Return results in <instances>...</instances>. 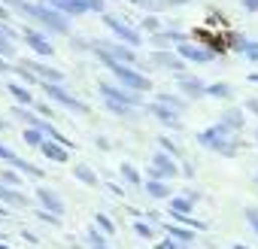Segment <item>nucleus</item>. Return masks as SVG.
Returning <instances> with one entry per match:
<instances>
[{"mask_svg": "<svg viewBox=\"0 0 258 249\" xmlns=\"http://www.w3.org/2000/svg\"><path fill=\"white\" fill-rule=\"evenodd\" d=\"M231 94H234V88H231L228 82H213V85H207V97H216V100H231Z\"/></svg>", "mask_w": 258, "mask_h": 249, "instance_id": "cd10ccee", "label": "nucleus"}, {"mask_svg": "<svg viewBox=\"0 0 258 249\" xmlns=\"http://www.w3.org/2000/svg\"><path fill=\"white\" fill-rule=\"evenodd\" d=\"M243 216H246V222H249V228H252V231L258 234V210H255V207H246V213H243Z\"/></svg>", "mask_w": 258, "mask_h": 249, "instance_id": "ea45409f", "label": "nucleus"}, {"mask_svg": "<svg viewBox=\"0 0 258 249\" xmlns=\"http://www.w3.org/2000/svg\"><path fill=\"white\" fill-rule=\"evenodd\" d=\"M0 204H4V207H16V210H25V207H31V198L22 189H16V185H4V182H0Z\"/></svg>", "mask_w": 258, "mask_h": 249, "instance_id": "9b49d317", "label": "nucleus"}, {"mask_svg": "<svg viewBox=\"0 0 258 249\" xmlns=\"http://www.w3.org/2000/svg\"><path fill=\"white\" fill-rule=\"evenodd\" d=\"M182 176H195V164L191 161H182Z\"/></svg>", "mask_w": 258, "mask_h": 249, "instance_id": "a18cd8bd", "label": "nucleus"}, {"mask_svg": "<svg viewBox=\"0 0 258 249\" xmlns=\"http://www.w3.org/2000/svg\"><path fill=\"white\" fill-rule=\"evenodd\" d=\"M16 155H19L16 149H10L7 143H0V161H7V164H13V161H16Z\"/></svg>", "mask_w": 258, "mask_h": 249, "instance_id": "58836bf2", "label": "nucleus"}, {"mask_svg": "<svg viewBox=\"0 0 258 249\" xmlns=\"http://www.w3.org/2000/svg\"><path fill=\"white\" fill-rule=\"evenodd\" d=\"M106 189H109L115 198H124V189H121V185H115V182H106Z\"/></svg>", "mask_w": 258, "mask_h": 249, "instance_id": "c03bdc74", "label": "nucleus"}, {"mask_svg": "<svg viewBox=\"0 0 258 249\" xmlns=\"http://www.w3.org/2000/svg\"><path fill=\"white\" fill-rule=\"evenodd\" d=\"M149 112L164 125V128H170V131H179L182 128V125H179V112H173V109H167L161 103H149Z\"/></svg>", "mask_w": 258, "mask_h": 249, "instance_id": "dca6fc26", "label": "nucleus"}, {"mask_svg": "<svg viewBox=\"0 0 258 249\" xmlns=\"http://www.w3.org/2000/svg\"><path fill=\"white\" fill-rule=\"evenodd\" d=\"M37 204H40V210H49V213H55V216H64V201H61V195L58 192H52V189H37Z\"/></svg>", "mask_w": 258, "mask_h": 249, "instance_id": "ddd939ff", "label": "nucleus"}, {"mask_svg": "<svg viewBox=\"0 0 258 249\" xmlns=\"http://www.w3.org/2000/svg\"><path fill=\"white\" fill-rule=\"evenodd\" d=\"M225 128L231 131V134H237L243 125H246V115H243V109L240 106H225V112H222V118H219Z\"/></svg>", "mask_w": 258, "mask_h": 249, "instance_id": "f3484780", "label": "nucleus"}, {"mask_svg": "<svg viewBox=\"0 0 258 249\" xmlns=\"http://www.w3.org/2000/svg\"><path fill=\"white\" fill-rule=\"evenodd\" d=\"M97 91H100L103 100H115V103L134 106V109L143 106V94H140V91H131V88H124V85H112V82H106V79L97 82Z\"/></svg>", "mask_w": 258, "mask_h": 249, "instance_id": "423d86ee", "label": "nucleus"}, {"mask_svg": "<svg viewBox=\"0 0 258 249\" xmlns=\"http://www.w3.org/2000/svg\"><path fill=\"white\" fill-rule=\"evenodd\" d=\"M198 201H201V195H198V192H185V195H179V198H170V204H167V207H170L173 213H191Z\"/></svg>", "mask_w": 258, "mask_h": 249, "instance_id": "aec40b11", "label": "nucleus"}, {"mask_svg": "<svg viewBox=\"0 0 258 249\" xmlns=\"http://www.w3.org/2000/svg\"><path fill=\"white\" fill-rule=\"evenodd\" d=\"M246 13H258V0H240Z\"/></svg>", "mask_w": 258, "mask_h": 249, "instance_id": "37998d69", "label": "nucleus"}, {"mask_svg": "<svg viewBox=\"0 0 258 249\" xmlns=\"http://www.w3.org/2000/svg\"><path fill=\"white\" fill-rule=\"evenodd\" d=\"M155 103H161V106H167V109H173V112H182V109L188 106L185 97H179V94H167V91H161V94L155 97Z\"/></svg>", "mask_w": 258, "mask_h": 249, "instance_id": "b1692460", "label": "nucleus"}, {"mask_svg": "<svg viewBox=\"0 0 258 249\" xmlns=\"http://www.w3.org/2000/svg\"><path fill=\"white\" fill-rule=\"evenodd\" d=\"M246 109H249V112H255V115H258V100H255V97H249V100H246Z\"/></svg>", "mask_w": 258, "mask_h": 249, "instance_id": "de8ad7c7", "label": "nucleus"}, {"mask_svg": "<svg viewBox=\"0 0 258 249\" xmlns=\"http://www.w3.org/2000/svg\"><path fill=\"white\" fill-rule=\"evenodd\" d=\"M94 58L124 85V88H131V91H140V94H146V91H152V79L149 76H143L134 64H121V61H112L106 52H100V49H94Z\"/></svg>", "mask_w": 258, "mask_h": 249, "instance_id": "f03ea898", "label": "nucleus"}, {"mask_svg": "<svg viewBox=\"0 0 258 249\" xmlns=\"http://www.w3.org/2000/svg\"><path fill=\"white\" fill-rule=\"evenodd\" d=\"M13 167H16V170H22V173H25V176H31V179H43V176H46V170H43V167L31 164V161H28V158H22V155H16Z\"/></svg>", "mask_w": 258, "mask_h": 249, "instance_id": "393cba45", "label": "nucleus"}, {"mask_svg": "<svg viewBox=\"0 0 258 249\" xmlns=\"http://www.w3.org/2000/svg\"><path fill=\"white\" fill-rule=\"evenodd\" d=\"M103 106H106L112 115H121V118L134 115V106H124V103H115V100H103Z\"/></svg>", "mask_w": 258, "mask_h": 249, "instance_id": "473e14b6", "label": "nucleus"}, {"mask_svg": "<svg viewBox=\"0 0 258 249\" xmlns=\"http://www.w3.org/2000/svg\"><path fill=\"white\" fill-rule=\"evenodd\" d=\"M37 152H43V158H49L55 164H67L70 161V149L61 146V143H55V140H49V137H43V143L37 146Z\"/></svg>", "mask_w": 258, "mask_h": 249, "instance_id": "f8f14e48", "label": "nucleus"}, {"mask_svg": "<svg viewBox=\"0 0 258 249\" xmlns=\"http://www.w3.org/2000/svg\"><path fill=\"white\" fill-rule=\"evenodd\" d=\"M7 91L19 100V106H34V94L28 85H19V82H7Z\"/></svg>", "mask_w": 258, "mask_h": 249, "instance_id": "412c9836", "label": "nucleus"}, {"mask_svg": "<svg viewBox=\"0 0 258 249\" xmlns=\"http://www.w3.org/2000/svg\"><path fill=\"white\" fill-rule=\"evenodd\" d=\"M176 85H179L182 97H188V100H198V97L207 94V85H204L198 76H185V73H179V76H176Z\"/></svg>", "mask_w": 258, "mask_h": 249, "instance_id": "4468645a", "label": "nucleus"}, {"mask_svg": "<svg viewBox=\"0 0 258 249\" xmlns=\"http://www.w3.org/2000/svg\"><path fill=\"white\" fill-rule=\"evenodd\" d=\"M231 43H234V49H237V52H243L249 61H258V43H255V40H246V37H231Z\"/></svg>", "mask_w": 258, "mask_h": 249, "instance_id": "a878e982", "label": "nucleus"}, {"mask_svg": "<svg viewBox=\"0 0 258 249\" xmlns=\"http://www.w3.org/2000/svg\"><path fill=\"white\" fill-rule=\"evenodd\" d=\"M255 143H258V131H255Z\"/></svg>", "mask_w": 258, "mask_h": 249, "instance_id": "4d7b16f0", "label": "nucleus"}, {"mask_svg": "<svg viewBox=\"0 0 258 249\" xmlns=\"http://www.w3.org/2000/svg\"><path fill=\"white\" fill-rule=\"evenodd\" d=\"M19 16H25V19H31L34 25H40V28H49L52 34H70V19L67 16H61L58 10H52L49 4H37V0H22L19 4V10H16Z\"/></svg>", "mask_w": 258, "mask_h": 249, "instance_id": "f257e3e1", "label": "nucleus"}, {"mask_svg": "<svg viewBox=\"0 0 258 249\" xmlns=\"http://www.w3.org/2000/svg\"><path fill=\"white\" fill-rule=\"evenodd\" d=\"M103 19V25L112 31V37L118 40V43H124V46H131V49H140L143 46V34L137 31V28H131L127 22H121V19H115V16H109V13H103L100 16Z\"/></svg>", "mask_w": 258, "mask_h": 249, "instance_id": "39448f33", "label": "nucleus"}, {"mask_svg": "<svg viewBox=\"0 0 258 249\" xmlns=\"http://www.w3.org/2000/svg\"><path fill=\"white\" fill-rule=\"evenodd\" d=\"M22 140H25L31 149H37V146L43 143V134H40L37 128H25V131H22Z\"/></svg>", "mask_w": 258, "mask_h": 249, "instance_id": "72a5a7b5", "label": "nucleus"}, {"mask_svg": "<svg viewBox=\"0 0 258 249\" xmlns=\"http://www.w3.org/2000/svg\"><path fill=\"white\" fill-rule=\"evenodd\" d=\"M0 249H13V246H7V243H4V240H0Z\"/></svg>", "mask_w": 258, "mask_h": 249, "instance_id": "5fc2aeb1", "label": "nucleus"}, {"mask_svg": "<svg viewBox=\"0 0 258 249\" xmlns=\"http://www.w3.org/2000/svg\"><path fill=\"white\" fill-rule=\"evenodd\" d=\"M185 243H176V240H170V237H164V240H158L155 243V249H182Z\"/></svg>", "mask_w": 258, "mask_h": 249, "instance_id": "a19ab883", "label": "nucleus"}, {"mask_svg": "<svg viewBox=\"0 0 258 249\" xmlns=\"http://www.w3.org/2000/svg\"><path fill=\"white\" fill-rule=\"evenodd\" d=\"M31 109H34L37 115H43V118H49V121H52V115H55V109H52L49 103H43V100H34V106H31Z\"/></svg>", "mask_w": 258, "mask_h": 249, "instance_id": "4c0bfd02", "label": "nucleus"}, {"mask_svg": "<svg viewBox=\"0 0 258 249\" xmlns=\"http://www.w3.org/2000/svg\"><path fill=\"white\" fill-rule=\"evenodd\" d=\"M85 237H88V246H91V249H109V237H106L103 231H97L94 225L85 231Z\"/></svg>", "mask_w": 258, "mask_h": 249, "instance_id": "c85d7f7f", "label": "nucleus"}, {"mask_svg": "<svg viewBox=\"0 0 258 249\" xmlns=\"http://www.w3.org/2000/svg\"><path fill=\"white\" fill-rule=\"evenodd\" d=\"M0 240H4V228H0Z\"/></svg>", "mask_w": 258, "mask_h": 249, "instance_id": "6e6d98bb", "label": "nucleus"}, {"mask_svg": "<svg viewBox=\"0 0 258 249\" xmlns=\"http://www.w3.org/2000/svg\"><path fill=\"white\" fill-rule=\"evenodd\" d=\"M140 28H143L146 34H158V31H161V19H158V16H146V19L140 22Z\"/></svg>", "mask_w": 258, "mask_h": 249, "instance_id": "c9c22d12", "label": "nucleus"}, {"mask_svg": "<svg viewBox=\"0 0 258 249\" xmlns=\"http://www.w3.org/2000/svg\"><path fill=\"white\" fill-rule=\"evenodd\" d=\"M37 219L46 222V225H52V228H61V225H64L61 216H55V213H49V210H40V207H37Z\"/></svg>", "mask_w": 258, "mask_h": 249, "instance_id": "f704fd0d", "label": "nucleus"}, {"mask_svg": "<svg viewBox=\"0 0 258 249\" xmlns=\"http://www.w3.org/2000/svg\"><path fill=\"white\" fill-rule=\"evenodd\" d=\"M73 176H76L79 182L91 185V189H94V185H100V176H97V173H94L88 164H76V167H73Z\"/></svg>", "mask_w": 258, "mask_h": 249, "instance_id": "bb28decb", "label": "nucleus"}, {"mask_svg": "<svg viewBox=\"0 0 258 249\" xmlns=\"http://www.w3.org/2000/svg\"><path fill=\"white\" fill-rule=\"evenodd\" d=\"M143 192H146L152 201H167V198H173L170 182H164V179H143Z\"/></svg>", "mask_w": 258, "mask_h": 249, "instance_id": "a211bd4d", "label": "nucleus"}, {"mask_svg": "<svg viewBox=\"0 0 258 249\" xmlns=\"http://www.w3.org/2000/svg\"><path fill=\"white\" fill-rule=\"evenodd\" d=\"M22 67H28V70H31V73H34V76H37L40 82H52V85H64V79H67V76H64L61 70H55V67H46L43 61H31V58H25V61H22Z\"/></svg>", "mask_w": 258, "mask_h": 249, "instance_id": "1a4fd4ad", "label": "nucleus"}, {"mask_svg": "<svg viewBox=\"0 0 258 249\" xmlns=\"http://www.w3.org/2000/svg\"><path fill=\"white\" fill-rule=\"evenodd\" d=\"M43 85V94L49 97V100H55L61 109H67V112H76V115H85L88 112V103H82L76 94H70L64 85H52V82H40Z\"/></svg>", "mask_w": 258, "mask_h": 249, "instance_id": "20e7f679", "label": "nucleus"}, {"mask_svg": "<svg viewBox=\"0 0 258 249\" xmlns=\"http://www.w3.org/2000/svg\"><path fill=\"white\" fill-rule=\"evenodd\" d=\"M0 182H4V185H16V189H22V176L19 173H13V170H0Z\"/></svg>", "mask_w": 258, "mask_h": 249, "instance_id": "e433bc0d", "label": "nucleus"}, {"mask_svg": "<svg viewBox=\"0 0 258 249\" xmlns=\"http://www.w3.org/2000/svg\"><path fill=\"white\" fill-rule=\"evenodd\" d=\"M94 143H97V149H100V152H109V140H106L103 134H97V137H94Z\"/></svg>", "mask_w": 258, "mask_h": 249, "instance_id": "79ce46f5", "label": "nucleus"}, {"mask_svg": "<svg viewBox=\"0 0 258 249\" xmlns=\"http://www.w3.org/2000/svg\"><path fill=\"white\" fill-rule=\"evenodd\" d=\"M7 219H10V207L0 204V222H7Z\"/></svg>", "mask_w": 258, "mask_h": 249, "instance_id": "8fccbe9b", "label": "nucleus"}, {"mask_svg": "<svg viewBox=\"0 0 258 249\" xmlns=\"http://www.w3.org/2000/svg\"><path fill=\"white\" fill-rule=\"evenodd\" d=\"M131 228H134V234H137V237H143V240H152V237H155V228H152L149 222H143V219L131 222Z\"/></svg>", "mask_w": 258, "mask_h": 249, "instance_id": "2f4dec72", "label": "nucleus"}, {"mask_svg": "<svg viewBox=\"0 0 258 249\" xmlns=\"http://www.w3.org/2000/svg\"><path fill=\"white\" fill-rule=\"evenodd\" d=\"M0 22H10V10L4 4H0Z\"/></svg>", "mask_w": 258, "mask_h": 249, "instance_id": "3c124183", "label": "nucleus"}, {"mask_svg": "<svg viewBox=\"0 0 258 249\" xmlns=\"http://www.w3.org/2000/svg\"><path fill=\"white\" fill-rule=\"evenodd\" d=\"M185 64H210L213 58H216V52H210L207 46H195V43H176V49H173Z\"/></svg>", "mask_w": 258, "mask_h": 249, "instance_id": "6e6552de", "label": "nucleus"}, {"mask_svg": "<svg viewBox=\"0 0 258 249\" xmlns=\"http://www.w3.org/2000/svg\"><path fill=\"white\" fill-rule=\"evenodd\" d=\"M255 185H258V173H255Z\"/></svg>", "mask_w": 258, "mask_h": 249, "instance_id": "13d9d810", "label": "nucleus"}, {"mask_svg": "<svg viewBox=\"0 0 258 249\" xmlns=\"http://www.w3.org/2000/svg\"><path fill=\"white\" fill-rule=\"evenodd\" d=\"M0 73H13V64H10L4 55H0Z\"/></svg>", "mask_w": 258, "mask_h": 249, "instance_id": "49530a36", "label": "nucleus"}, {"mask_svg": "<svg viewBox=\"0 0 258 249\" xmlns=\"http://www.w3.org/2000/svg\"><path fill=\"white\" fill-rule=\"evenodd\" d=\"M158 146H161L170 158H182V146H176L170 137H164V134H161V137H158Z\"/></svg>", "mask_w": 258, "mask_h": 249, "instance_id": "7c9ffc66", "label": "nucleus"}, {"mask_svg": "<svg viewBox=\"0 0 258 249\" xmlns=\"http://www.w3.org/2000/svg\"><path fill=\"white\" fill-rule=\"evenodd\" d=\"M231 249H249V246H246V243H234Z\"/></svg>", "mask_w": 258, "mask_h": 249, "instance_id": "864d4df0", "label": "nucleus"}, {"mask_svg": "<svg viewBox=\"0 0 258 249\" xmlns=\"http://www.w3.org/2000/svg\"><path fill=\"white\" fill-rule=\"evenodd\" d=\"M246 79H249V82H252V85H258V73H249V76H246Z\"/></svg>", "mask_w": 258, "mask_h": 249, "instance_id": "603ef678", "label": "nucleus"}, {"mask_svg": "<svg viewBox=\"0 0 258 249\" xmlns=\"http://www.w3.org/2000/svg\"><path fill=\"white\" fill-rule=\"evenodd\" d=\"M118 173H121V179H124L127 185H137V189H143V176H140V170H137L131 161H121V164H118Z\"/></svg>", "mask_w": 258, "mask_h": 249, "instance_id": "5701e85b", "label": "nucleus"}, {"mask_svg": "<svg viewBox=\"0 0 258 249\" xmlns=\"http://www.w3.org/2000/svg\"><path fill=\"white\" fill-rule=\"evenodd\" d=\"M198 143L204 146V149H210V152H216V155H222V158H234L240 149H243V143L225 128V125L219 121V125H213V128H207V131H201L198 134Z\"/></svg>", "mask_w": 258, "mask_h": 249, "instance_id": "7ed1b4c3", "label": "nucleus"}, {"mask_svg": "<svg viewBox=\"0 0 258 249\" xmlns=\"http://www.w3.org/2000/svg\"><path fill=\"white\" fill-rule=\"evenodd\" d=\"M13 115H16V118L25 125V128H37V125H40V118H43V115H37L31 106H19V103L13 106Z\"/></svg>", "mask_w": 258, "mask_h": 249, "instance_id": "4be33fe9", "label": "nucleus"}, {"mask_svg": "<svg viewBox=\"0 0 258 249\" xmlns=\"http://www.w3.org/2000/svg\"><path fill=\"white\" fill-rule=\"evenodd\" d=\"M22 40H25V46L31 49V52H37V55H43V58H49V55H55V46H52V40L40 31V28H34V25H25L22 28Z\"/></svg>", "mask_w": 258, "mask_h": 249, "instance_id": "0eeeda50", "label": "nucleus"}, {"mask_svg": "<svg viewBox=\"0 0 258 249\" xmlns=\"http://www.w3.org/2000/svg\"><path fill=\"white\" fill-rule=\"evenodd\" d=\"M161 228H164V234H167L170 240H176V243H185V246H191V243H195V231H191V228H185V225L161 222Z\"/></svg>", "mask_w": 258, "mask_h": 249, "instance_id": "6ab92c4d", "label": "nucleus"}, {"mask_svg": "<svg viewBox=\"0 0 258 249\" xmlns=\"http://www.w3.org/2000/svg\"><path fill=\"white\" fill-rule=\"evenodd\" d=\"M152 61H155L158 67H164V70H173V73H182V70H185V61H182L173 49H158V52L152 55Z\"/></svg>", "mask_w": 258, "mask_h": 249, "instance_id": "2eb2a0df", "label": "nucleus"}, {"mask_svg": "<svg viewBox=\"0 0 258 249\" xmlns=\"http://www.w3.org/2000/svg\"><path fill=\"white\" fill-rule=\"evenodd\" d=\"M22 237H25L28 243H40V240H37V234H31V231H22Z\"/></svg>", "mask_w": 258, "mask_h": 249, "instance_id": "09e8293b", "label": "nucleus"}, {"mask_svg": "<svg viewBox=\"0 0 258 249\" xmlns=\"http://www.w3.org/2000/svg\"><path fill=\"white\" fill-rule=\"evenodd\" d=\"M152 167H155V179L170 182L173 176H179V164H176V158H170L167 152H155V155H152Z\"/></svg>", "mask_w": 258, "mask_h": 249, "instance_id": "9d476101", "label": "nucleus"}, {"mask_svg": "<svg viewBox=\"0 0 258 249\" xmlns=\"http://www.w3.org/2000/svg\"><path fill=\"white\" fill-rule=\"evenodd\" d=\"M94 228H97V231H103L106 237H112V234H115V222H112L106 213H94Z\"/></svg>", "mask_w": 258, "mask_h": 249, "instance_id": "c756f323", "label": "nucleus"}]
</instances>
